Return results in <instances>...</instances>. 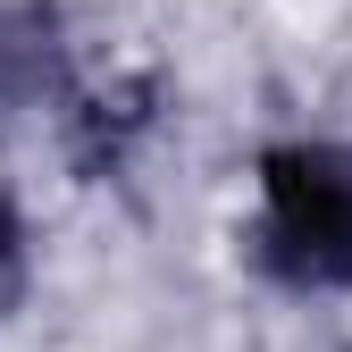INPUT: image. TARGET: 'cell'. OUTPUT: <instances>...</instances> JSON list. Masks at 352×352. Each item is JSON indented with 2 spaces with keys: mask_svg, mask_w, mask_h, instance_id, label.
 Listing matches in <instances>:
<instances>
[{
  "mask_svg": "<svg viewBox=\"0 0 352 352\" xmlns=\"http://www.w3.org/2000/svg\"><path fill=\"white\" fill-rule=\"evenodd\" d=\"M25 294H34V218H25V201L9 185H0V319H17Z\"/></svg>",
  "mask_w": 352,
  "mask_h": 352,
  "instance_id": "3957f363",
  "label": "cell"
},
{
  "mask_svg": "<svg viewBox=\"0 0 352 352\" xmlns=\"http://www.w3.org/2000/svg\"><path fill=\"white\" fill-rule=\"evenodd\" d=\"M243 260L277 294H352V143L344 135H285L252 160V218Z\"/></svg>",
  "mask_w": 352,
  "mask_h": 352,
  "instance_id": "6da1fadb",
  "label": "cell"
},
{
  "mask_svg": "<svg viewBox=\"0 0 352 352\" xmlns=\"http://www.w3.org/2000/svg\"><path fill=\"white\" fill-rule=\"evenodd\" d=\"M25 126H59V135L93 126L84 59L59 0H0V135Z\"/></svg>",
  "mask_w": 352,
  "mask_h": 352,
  "instance_id": "7a4b0ae2",
  "label": "cell"
}]
</instances>
